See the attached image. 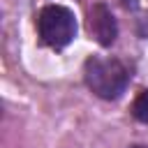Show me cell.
<instances>
[{
	"label": "cell",
	"instance_id": "obj_4",
	"mask_svg": "<svg viewBox=\"0 0 148 148\" xmlns=\"http://www.w3.org/2000/svg\"><path fill=\"white\" fill-rule=\"evenodd\" d=\"M132 116H134L139 123L148 125V88L136 95V99H134V104H132Z\"/></svg>",
	"mask_w": 148,
	"mask_h": 148
},
{
	"label": "cell",
	"instance_id": "obj_5",
	"mask_svg": "<svg viewBox=\"0 0 148 148\" xmlns=\"http://www.w3.org/2000/svg\"><path fill=\"white\" fill-rule=\"evenodd\" d=\"M130 148H146V146H139V143H136V146H130Z\"/></svg>",
	"mask_w": 148,
	"mask_h": 148
},
{
	"label": "cell",
	"instance_id": "obj_3",
	"mask_svg": "<svg viewBox=\"0 0 148 148\" xmlns=\"http://www.w3.org/2000/svg\"><path fill=\"white\" fill-rule=\"evenodd\" d=\"M88 30L99 46H111L118 37V23L104 2H95L88 12Z\"/></svg>",
	"mask_w": 148,
	"mask_h": 148
},
{
	"label": "cell",
	"instance_id": "obj_2",
	"mask_svg": "<svg viewBox=\"0 0 148 148\" xmlns=\"http://www.w3.org/2000/svg\"><path fill=\"white\" fill-rule=\"evenodd\" d=\"M37 32L42 44H46L49 49L62 51L76 37V16L69 7L46 5L37 14Z\"/></svg>",
	"mask_w": 148,
	"mask_h": 148
},
{
	"label": "cell",
	"instance_id": "obj_1",
	"mask_svg": "<svg viewBox=\"0 0 148 148\" xmlns=\"http://www.w3.org/2000/svg\"><path fill=\"white\" fill-rule=\"evenodd\" d=\"M132 79V67L120 58H99L90 56L83 62V81L86 86L102 99H118L123 97L127 83Z\"/></svg>",
	"mask_w": 148,
	"mask_h": 148
}]
</instances>
